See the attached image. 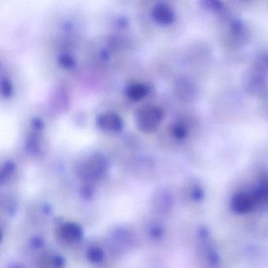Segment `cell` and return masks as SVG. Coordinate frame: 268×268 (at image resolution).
Returning a JSON list of instances; mask_svg holds the SVG:
<instances>
[{
    "instance_id": "obj_1",
    "label": "cell",
    "mask_w": 268,
    "mask_h": 268,
    "mask_svg": "<svg viewBox=\"0 0 268 268\" xmlns=\"http://www.w3.org/2000/svg\"><path fill=\"white\" fill-rule=\"evenodd\" d=\"M161 119L162 112L160 108L152 106H144L137 112V126L142 132H152L159 125Z\"/></svg>"
},
{
    "instance_id": "obj_2",
    "label": "cell",
    "mask_w": 268,
    "mask_h": 268,
    "mask_svg": "<svg viewBox=\"0 0 268 268\" xmlns=\"http://www.w3.org/2000/svg\"><path fill=\"white\" fill-rule=\"evenodd\" d=\"M98 124L104 130L116 132L122 128V120L115 112H106L101 115L98 120Z\"/></svg>"
},
{
    "instance_id": "obj_3",
    "label": "cell",
    "mask_w": 268,
    "mask_h": 268,
    "mask_svg": "<svg viewBox=\"0 0 268 268\" xmlns=\"http://www.w3.org/2000/svg\"><path fill=\"white\" fill-rule=\"evenodd\" d=\"M153 16L155 20L162 24H168L172 21V12L168 6L164 5H158L153 10Z\"/></svg>"
},
{
    "instance_id": "obj_4",
    "label": "cell",
    "mask_w": 268,
    "mask_h": 268,
    "mask_svg": "<svg viewBox=\"0 0 268 268\" xmlns=\"http://www.w3.org/2000/svg\"><path fill=\"white\" fill-rule=\"evenodd\" d=\"M149 92L148 87L143 84H134L128 87L127 94L132 100L138 101L143 99Z\"/></svg>"
},
{
    "instance_id": "obj_5",
    "label": "cell",
    "mask_w": 268,
    "mask_h": 268,
    "mask_svg": "<svg viewBox=\"0 0 268 268\" xmlns=\"http://www.w3.org/2000/svg\"><path fill=\"white\" fill-rule=\"evenodd\" d=\"M2 93L4 95H9L11 92V84L8 80L2 81Z\"/></svg>"
},
{
    "instance_id": "obj_6",
    "label": "cell",
    "mask_w": 268,
    "mask_h": 268,
    "mask_svg": "<svg viewBox=\"0 0 268 268\" xmlns=\"http://www.w3.org/2000/svg\"><path fill=\"white\" fill-rule=\"evenodd\" d=\"M61 62L64 63L63 65H65V66H69V67L73 64V59L70 58L69 56H64V57H62V61H61Z\"/></svg>"
}]
</instances>
